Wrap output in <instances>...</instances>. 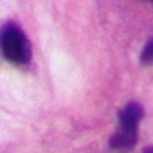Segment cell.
<instances>
[{"label": "cell", "instance_id": "obj_1", "mask_svg": "<svg viewBox=\"0 0 153 153\" xmlns=\"http://www.w3.org/2000/svg\"><path fill=\"white\" fill-rule=\"evenodd\" d=\"M2 54L12 64L24 66L30 62V42L19 25L9 22L2 27Z\"/></svg>", "mask_w": 153, "mask_h": 153}, {"label": "cell", "instance_id": "obj_2", "mask_svg": "<svg viewBox=\"0 0 153 153\" xmlns=\"http://www.w3.org/2000/svg\"><path fill=\"white\" fill-rule=\"evenodd\" d=\"M140 61H141L143 64H153V39L143 47Z\"/></svg>", "mask_w": 153, "mask_h": 153}, {"label": "cell", "instance_id": "obj_3", "mask_svg": "<svg viewBox=\"0 0 153 153\" xmlns=\"http://www.w3.org/2000/svg\"><path fill=\"white\" fill-rule=\"evenodd\" d=\"M145 153H153V146H150L148 150H145Z\"/></svg>", "mask_w": 153, "mask_h": 153}, {"label": "cell", "instance_id": "obj_4", "mask_svg": "<svg viewBox=\"0 0 153 153\" xmlns=\"http://www.w3.org/2000/svg\"><path fill=\"white\" fill-rule=\"evenodd\" d=\"M152 4H153V0H152Z\"/></svg>", "mask_w": 153, "mask_h": 153}]
</instances>
